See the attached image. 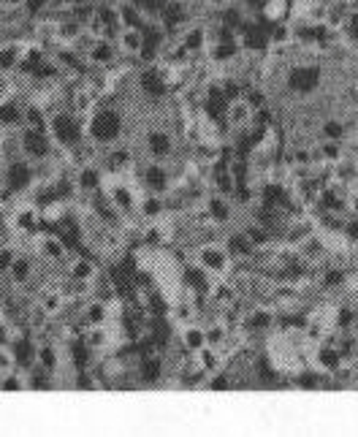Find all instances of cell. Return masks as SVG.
I'll return each mask as SVG.
<instances>
[{
	"label": "cell",
	"instance_id": "obj_34",
	"mask_svg": "<svg viewBox=\"0 0 358 437\" xmlns=\"http://www.w3.org/2000/svg\"><path fill=\"white\" fill-rule=\"evenodd\" d=\"M138 210H141L144 218H160L163 215V201L158 196H144L138 201Z\"/></svg>",
	"mask_w": 358,
	"mask_h": 437
},
{
	"label": "cell",
	"instance_id": "obj_2",
	"mask_svg": "<svg viewBox=\"0 0 358 437\" xmlns=\"http://www.w3.org/2000/svg\"><path fill=\"white\" fill-rule=\"evenodd\" d=\"M49 136L60 147L71 150V147H79V141H82V125L71 112H57L49 120Z\"/></svg>",
	"mask_w": 358,
	"mask_h": 437
},
{
	"label": "cell",
	"instance_id": "obj_40",
	"mask_svg": "<svg viewBox=\"0 0 358 437\" xmlns=\"http://www.w3.org/2000/svg\"><path fill=\"white\" fill-rule=\"evenodd\" d=\"M220 88H223V98L228 103H231V101H239V98L244 95V85H239L236 79H223Z\"/></svg>",
	"mask_w": 358,
	"mask_h": 437
},
{
	"label": "cell",
	"instance_id": "obj_43",
	"mask_svg": "<svg viewBox=\"0 0 358 437\" xmlns=\"http://www.w3.org/2000/svg\"><path fill=\"white\" fill-rule=\"evenodd\" d=\"M342 133H345L342 123H337V120H328V123H323V136H326L328 141H339V139H342Z\"/></svg>",
	"mask_w": 358,
	"mask_h": 437
},
{
	"label": "cell",
	"instance_id": "obj_20",
	"mask_svg": "<svg viewBox=\"0 0 358 437\" xmlns=\"http://www.w3.org/2000/svg\"><path fill=\"white\" fill-rule=\"evenodd\" d=\"M82 321H85V326H106V321H109V307L106 302H101V299H92L85 305L82 309Z\"/></svg>",
	"mask_w": 358,
	"mask_h": 437
},
{
	"label": "cell",
	"instance_id": "obj_39",
	"mask_svg": "<svg viewBox=\"0 0 358 437\" xmlns=\"http://www.w3.org/2000/svg\"><path fill=\"white\" fill-rule=\"evenodd\" d=\"M22 389H25V380L17 375V369L0 375V392H22Z\"/></svg>",
	"mask_w": 358,
	"mask_h": 437
},
{
	"label": "cell",
	"instance_id": "obj_13",
	"mask_svg": "<svg viewBox=\"0 0 358 437\" xmlns=\"http://www.w3.org/2000/svg\"><path fill=\"white\" fill-rule=\"evenodd\" d=\"M39 253L44 256L46 261L63 263L65 261V256H68V247L63 245V239H60L57 234H46V236L39 239Z\"/></svg>",
	"mask_w": 358,
	"mask_h": 437
},
{
	"label": "cell",
	"instance_id": "obj_21",
	"mask_svg": "<svg viewBox=\"0 0 358 437\" xmlns=\"http://www.w3.org/2000/svg\"><path fill=\"white\" fill-rule=\"evenodd\" d=\"M76 187L82 190V193H95V190H101L103 187V176L101 172L95 169V166H82L79 169V174H76Z\"/></svg>",
	"mask_w": 358,
	"mask_h": 437
},
{
	"label": "cell",
	"instance_id": "obj_12",
	"mask_svg": "<svg viewBox=\"0 0 358 437\" xmlns=\"http://www.w3.org/2000/svg\"><path fill=\"white\" fill-rule=\"evenodd\" d=\"M138 378L147 383V386H152V383H158L160 378H163V358L158 356V353H141V361H138Z\"/></svg>",
	"mask_w": 358,
	"mask_h": 437
},
{
	"label": "cell",
	"instance_id": "obj_1",
	"mask_svg": "<svg viewBox=\"0 0 358 437\" xmlns=\"http://www.w3.org/2000/svg\"><path fill=\"white\" fill-rule=\"evenodd\" d=\"M123 133V114L117 109H98L87 120V136L98 144H112Z\"/></svg>",
	"mask_w": 358,
	"mask_h": 437
},
{
	"label": "cell",
	"instance_id": "obj_26",
	"mask_svg": "<svg viewBox=\"0 0 358 437\" xmlns=\"http://www.w3.org/2000/svg\"><path fill=\"white\" fill-rule=\"evenodd\" d=\"M90 60H92L95 65L112 63V60H114V44H112L109 39H98L95 44L90 46Z\"/></svg>",
	"mask_w": 358,
	"mask_h": 437
},
{
	"label": "cell",
	"instance_id": "obj_15",
	"mask_svg": "<svg viewBox=\"0 0 358 437\" xmlns=\"http://www.w3.org/2000/svg\"><path fill=\"white\" fill-rule=\"evenodd\" d=\"M147 147H149V155H152V158L163 161V158L171 155V136L166 131H160V128H155V131L147 133Z\"/></svg>",
	"mask_w": 358,
	"mask_h": 437
},
{
	"label": "cell",
	"instance_id": "obj_37",
	"mask_svg": "<svg viewBox=\"0 0 358 437\" xmlns=\"http://www.w3.org/2000/svg\"><path fill=\"white\" fill-rule=\"evenodd\" d=\"M204 41H207V33H204V28H193L185 39H182V46L193 54V52H198V49H204Z\"/></svg>",
	"mask_w": 358,
	"mask_h": 437
},
{
	"label": "cell",
	"instance_id": "obj_14",
	"mask_svg": "<svg viewBox=\"0 0 358 437\" xmlns=\"http://www.w3.org/2000/svg\"><path fill=\"white\" fill-rule=\"evenodd\" d=\"M39 220H41V215H39L36 207H19L11 218V228L19 231V234H33L39 228Z\"/></svg>",
	"mask_w": 358,
	"mask_h": 437
},
{
	"label": "cell",
	"instance_id": "obj_47",
	"mask_svg": "<svg viewBox=\"0 0 358 437\" xmlns=\"http://www.w3.org/2000/svg\"><path fill=\"white\" fill-rule=\"evenodd\" d=\"M46 6H49V0H25V8H28V14H41Z\"/></svg>",
	"mask_w": 358,
	"mask_h": 437
},
{
	"label": "cell",
	"instance_id": "obj_29",
	"mask_svg": "<svg viewBox=\"0 0 358 437\" xmlns=\"http://www.w3.org/2000/svg\"><path fill=\"white\" fill-rule=\"evenodd\" d=\"M207 215L212 223H228L231 220V207L225 204L220 196H209L207 199Z\"/></svg>",
	"mask_w": 358,
	"mask_h": 437
},
{
	"label": "cell",
	"instance_id": "obj_54",
	"mask_svg": "<svg viewBox=\"0 0 358 437\" xmlns=\"http://www.w3.org/2000/svg\"><path fill=\"white\" fill-rule=\"evenodd\" d=\"M212 3H215V6H225V3H228V0H212Z\"/></svg>",
	"mask_w": 358,
	"mask_h": 437
},
{
	"label": "cell",
	"instance_id": "obj_30",
	"mask_svg": "<svg viewBox=\"0 0 358 437\" xmlns=\"http://www.w3.org/2000/svg\"><path fill=\"white\" fill-rule=\"evenodd\" d=\"M25 120V109H19L14 101H3L0 103V125L11 128V125H19Z\"/></svg>",
	"mask_w": 358,
	"mask_h": 437
},
{
	"label": "cell",
	"instance_id": "obj_51",
	"mask_svg": "<svg viewBox=\"0 0 358 437\" xmlns=\"http://www.w3.org/2000/svg\"><path fill=\"white\" fill-rule=\"evenodd\" d=\"M0 6L3 8H19V6H25V0H0Z\"/></svg>",
	"mask_w": 358,
	"mask_h": 437
},
{
	"label": "cell",
	"instance_id": "obj_52",
	"mask_svg": "<svg viewBox=\"0 0 358 437\" xmlns=\"http://www.w3.org/2000/svg\"><path fill=\"white\" fill-rule=\"evenodd\" d=\"M63 6H68V8H76V6H85V3H90V0H60Z\"/></svg>",
	"mask_w": 358,
	"mask_h": 437
},
{
	"label": "cell",
	"instance_id": "obj_48",
	"mask_svg": "<svg viewBox=\"0 0 358 437\" xmlns=\"http://www.w3.org/2000/svg\"><path fill=\"white\" fill-rule=\"evenodd\" d=\"M14 337H11V326L6 321H0V345H11Z\"/></svg>",
	"mask_w": 358,
	"mask_h": 437
},
{
	"label": "cell",
	"instance_id": "obj_3",
	"mask_svg": "<svg viewBox=\"0 0 358 437\" xmlns=\"http://www.w3.org/2000/svg\"><path fill=\"white\" fill-rule=\"evenodd\" d=\"M103 193L109 196V201L114 204V210H117V212H123V215H131V212L138 210V196L134 193V187H131V185H125V182H120L114 174H112V179L106 182Z\"/></svg>",
	"mask_w": 358,
	"mask_h": 437
},
{
	"label": "cell",
	"instance_id": "obj_28",
	"mask_svg": "<svg viewBox=\"0 0 358 437\" xmlns=\"http://www.w3.org/2000/svg\"><path fill=\"white\" fill-rule=\"evenodd\" d=\"M271 323H274V315L266 312V309H255V312H250V315L242 321V326H244L247 332H266Z\"/></svg>",
	"mask_w": 358,
	"mask_h": 437
},
{
	"label": "cell",
	"instance_id": "obj_22",
	"mask_svg": "<svg viewBox=\"0 0 358 437\" xmlns=\"http://www.w3.org/2000/svg\"><path fill=\"white\" fill-rule=\"evenodd\" d=\"M225 250H228L231 256H236V258H253V256H255V245L247 239V234H233V236H228Z\"/></svg>",
	"mask_w": 358,
	"mask_h": 437
},
{
	"label": "cell",
	"instance_id": "obj_44",
	"mask_svg": "<svg viewBox=\"0 0 358 437\" xmlns=\"http://www.w3.org/2000/svg\"><path fill=\"white\" fill-rule=\"evenodd\" d=\"M14 261H17V250L14 247H0V272H11Z\"/></svg>",
	"mask_w": 358,
	"mask_h": 437
},
{
	"label": "cell",
	"instance_id": "obj_42",
	"mask_svg": "<svg viewBox=\"0 0 358 437\" xmlns=\"http://www.w3.org/2000/svg\"><path fill=\"white\" fill-rule=\"evenodd\" d=\"M14 369H17L14 350H11V345H0V375H6V372H14Z\"/></svg>",
	"mask_w": 358,
	"mask_h": 437
},
{
	"label": "cell",
	"instance_id": "obj_25",
	"mask_svg": "<svg viewBox=\"0 0 358 437\" xmlns=\"http://www.w3.org/2000/svg\"><path fill=\"white\" fill-rule=\"evenodd\" d=\"M36 361H39V367L49 372V375H54L57 369H60V353L57 348L52 345V343H44V345H39V356H36Z\"/></svg>",
	"mask_w": 358,
	"mask_h": 437
},
{
	"label": "cell",
	"instance_id": "obj_17",
	"mask_svg": "<svg viewBox=\"0 0 358 437\" xmlns=\"http://www.w3.org/2000/svg\"><path fill=\"white\" fill-rule=\"evenodd\" d=\"M11 350H14V358H17V367H30L39 356V345L30 337H17L11 343Z\"/></svg>",
	"mask_w": 358,
	"mask_h": 437
},
{
	"label": "cell",
	"instance_id": "obj_35",
	"mask_svg": "<svg viewBox=\"0 0 358 437\" xmlns=\"http://www.w3.org/2000/svg\"><path fill=\"white\" fill-rule=\"evenodd\" d=\"M144 242L147 245H163V242H169V228L163 225V223H152L147 231H144Z\"/></svg>",
	"mask_w": 358,
	"mask_h": 437
},
{
	"label": "cell",
	"instance_id": "obj_16",
	"mask_svg": "<svg viewBox=\"0 0 358 437\" xmlns=\"http://www.w3.org/2000/svg\"><path fill=\"white\" fill-rule=\"evenodd\" d=\"M179 340H182V348L196 353V350L207 348V329L193 326V323H185L182 332H179Z\"/></svg>",
	"mask_w": 358,
	"mask_h": 437
},
{
	"label": "cell",
	"instance_id": "obj_7",
	"mask_svg": "<svg viewBox=\"0 0 358 437\" xmlns=\"http://www.w3.org/2000/svg\"><path fill=\"white\" fill-rule=\"evenodd\" d=\"M138 88L147 98H163L169 92V79H166V71L163 68H144L141 77H138Z\"/></svg>",
	"mask_w": 358,
	"mask_h": 437
},
{
	"label": "cell",
	"instance_id": "obj_38",
	"mask_svg": "<svg viewBox=\"0 0 358 437\" xmlns=\"http://www.w3.org/2000/svg\"><path fill=\"white\" fill-rule=\"evenodd\" d=\"M317 152H320L317 158H320L323 163H339V161H342V150H339V144H337V141H326Z\"/></svg>",
	"mask_w": 358,
	"mask_h": 437
},
{
	"label": "cell",
	"instance_id": "obj_41",
	"mask_svg": "<svg viewBox=\"0 0 358 437\" xmlns=\"http://www.w3.org/2000/svg\"><path fill=\"white\" fill-rule=\"evenodd\" d=\"M320 280H323V288H339V285L348 280V274H345L342 269H326Z\"/></svg>",
	"mask_w": 358,
	"mask_h": 437
},
{
	"label": "cell",
	"instance_id": "obj_23",
	"mask_svg": "<svg viewBox=\"0 0 358 437\" xmlns=\"http://www.w3.org/2000/svg\"><path fill=\"white\" fill-rule=\"evenodd\" d=\"M25 128H39V131H49V114L41 103H28L25 106Z\"/></svg>",
	"mask_w": 358,
	"mask_h": 437
},
{
	"label": "cell",
	"instance_id": "obj_19",
	"mask_svg": "<svg viewBox=\"0 0 358 437\" xmlns=\"http://www.w3.org/2000/svg\"><path fill=\"white\" fill-rule=\"evenodd\" d=\"M144 185H147L149 193H166L169 190V172L163 166H158V163L147 166L144 169Z\"/></svg>",
	"mask_w": 358,
	"mask_h": 437
},
{
	"label": "cell",
	"instance_id": "obj_8",
	"mask_svg": "<svg viewBox=\"0 0 358 437\" xmlns=\"http://www.w3.org/2000/svg\"><path fill=\"white\" fill-rule=\"evenodd\" d=\"M6 185L11 193H22L33 185V169L28 161H11L6 169Z\"/></svg>",
	"mask_w": 358,
	"mask_h": 437
},
{
	"label": "cell",
	"instance_id": "obj_31",
	"mask_svg": "<svg viewBox=\"0 0 358 437\" xmlns=\"http://www.w3.org/2000/svg\"><path fill=\"white\" fill-rule=\"evenodd\" d=\"M65 305V291H57V288H52V291H44L41 294V312L44 315H57L60 309Z\"/></svg>",
	"mask_w": 358,
	"mask_h": 437
},
{
	"label": "cell",
	"instance_id": "obj_49",
	"mask_svg": "<svg viewBox=\"0 0 358 437\" xmlns=\"http://www.w3.org/2000/svg\"><path fill=\"white\" fill-rule=\"evenodd\" d=\"M348 33H350V39L358 41V8L348 17Z\"/></svg>",
	"mask_w": 358,
	"mask_h": 437
},
{
	"label": "cell",
	"instance_id": "obj_11",
	"mask_svg": "<svg viewBox=\"0 0 358 437\" xmlns=\"http://www.w3.org/2000/svg\"><path fill=\"white\" fill-rule=\"evenodd\" d=\"M342 364H345V358L339 356V350H337L334 343H326V345H317V348H315V367H317L320 372L334 375V372L342 369Z\"/></svg>",
	"mask_w": 358,
	"mask_h": 437
},
{
	"label": "cell",
	"instance_id": "obj_4",
	"mask_svg": "<svg viewBox=\"0 0 358 437\" xmlns=\"http://www.w3.org/2000/svg\"><path fill=\"white\" fill-rule=\"evenodd\" d=\"M320 68L317 65H293L285 77V85L291 92H299V95H310L313 90H317L320 85Z\"/></svg>",
	"mask_w": 358,
	"mask_h": 437
},
{
	"label": "cell",
	"instance_id": "obj_50",
	"mask_svg": "<svg viewBox=\"0 0 358 437\" xmlns=\"http://www.w3.org/2000/svg\"><path fill=\"white\" fill-rule=\"evenodd\" d=\"M345 231H348V236H350V242H358V218L348 220V223H345Z\"/></svg>",
	"mask_w": 358,
	"mask_h": 437
},
{
	"label": "cell",
	"instance_id": "obj_6",
	"mask_svg": "<svg viewBox=\"0 0 358 437\" xmlns=\"http://www.w3.org/2000/svg\"><path fill=\"white\" fill-rule=\"evenodd\" d=\"M196 261L204 272H212V274H223L231 266V253L220 247V245H204L196 250Z\"/></svg>",
	"mask_w": 358,
	"mask_h": 437
},
{
	"label": "cell",
	"instance_id": "obj_9",
	"mask_svg": "<svg viewBox=\"0 0 358 437\" xmlns=\"http://www.w3.org/2000/svg\"><path fill=\"white\" fill-rule=\"evenodd\" d=\"M82 33H85V22H79L76 17H63V19H57V28H54V44L57 46L79 44Z\"/></svg>",
	"mask_w": 358,
	"mask_h": 437
},
{
	"label": "cell",
	"instance_id": "obj_18",
	"mask_svg": "<svg viewBox=\"0 0 358 437\" xmlns=\"http://www.w3.org/2000/svg\"><path fill=\"white\" fill-rule=\"evenodd\" d=\"M22 52H25V44H19V41H8V44L0 46V71L3 74L17 71L19 60H22Z\"/></svg>",
	"mask_w": 358,
	"mask_h": 437
},
{
	"label": "cell",
	"instance_id": "obj_45",
	"mask_svg": "<svg viewBox=\"0 0 358 437\" xmlns=\"http://www.w3.org/2000/svg\"><path fill=\"white\" fill-rule=\"evenodd\" d=\"M299 386H302V389H317V386H320V380H317V375H315V372H304V369H299Z\"/></svg>",
	"mask_w": 358,
	"mask_h": 437
},
{
	"label": "cell",
	"instance_id": "obj_5",
	"mask_svg": "<svg viewBox=\"0 0 358 437\" xmlns=\"http://www.w3.org/2000/svg\"><path fill=\"white\" fill-rule=\"evenodd\" d=\"M19 147L30 161H46L52 155V139L49 133L39 128H25L19 136Z\"/></svg>",
	"mask_w": 358,
	"mask_h": 437
},
{
	"label": "cell",
	"instance_id": "obj_53",
	"mask_svg": "<svg viewBox=\"0 0 358 437\" xmlns=\"http://www.w3.org/2000/svg\"><path fill=\"white\" fill-rule=\"evenodd\" d=\"M3 225H6V212L0 210V228H3Z\"/></svg>",
	"mask_w": 358,
	"mask_h": 437
},
{
	"label": "cell",
	"instance_id": "obj_32",
	"mask_svg": "<svg viewBox=\"0 0 358 437\" xmlns=\"http://www.w3.org/2000/svg\"><path fill=\"white\" fill-rule=\"evenodd\" d=\"M30 277H33V261L28 256H17V261L11 266V280L17 285H25Z\"/></svg>",
	"mask_w": 358,
	"mask_h": 437
},
{
	"label": "cell",
	"instance_id": "obj_46",
	"mask_svg": "<svg viewBox=\"0 0 358 437\" xmlns=\"http://www.w3.org/2000/svg\"><path fill=\"white\" fill-rule=\"evenodd\" d=\"M209 389H212V392H225V389H231V378L223 375V372H218V375L209 380Z\"/></svg>",
	"mask_w": 358,
	"mask_h": 437
},
{
	"label": "cell",
	"instance_id": "obj_10",
	"mask_svg": "<svg viewBox=\"0 0 358 437\" xmlns=\"http://www.w3.org/2000/svg\"><path fill=\"white\" fill-rule=\"evenodd\" d=\"M253 114H255V109H253L244 98H239V101H231V103H228L225 123H228L231 128H236V131H244V128L253 125Z\"/></svg>",
	"mask_w": 358,
	"mask_h": 437
},
{
	"label": "cell",
	"instance_id": "obj_27",
	"mask_svg": "<svg viewBox=\"0 0 358 437\" xmlns=\"http://www.w3.org/2000/svg\"><path fill=\"white\" fill-rule=\"evenodd\" d=\"M68 277H71V280H76V283H87V285H92L95 266H92L90 258H76V261L71 263V269H68Z\"/></svg>",
	"mask_w": 358,
	"mask_h": 437
},
{
	"label": "cell",
	"instance_id": "obj_24",
	"mask_svg": "<svg viewBox=\"0 0 358 437\" xmlns=\"http://www.w3.org/2000/svg\"><path fill=\"white\" fill-rule=\"evenodd\" d=\"M185 285L193 291V294H209V280H207V272L201 266H190L185 269Z\"/></svg>",
	"mask_w": 358,
	"mask_h": 437
},
{
	"label": "cell",
	"instance_id": "obj_36",
	"mask_svg": "<svg viewBox=\"0 0 358 437\" xmlns=\"http://www.w3.org/2000/svg\"><path fill=\"white\" fill-rule=\"evenodd\" d=\"M236 52H239V41H215V49H212V57L218 60V63H225V60H233L236 57Z\"/></svg>",
	"mask_w": 358,
	"mask_h": 437
},
{
	"label": "cell",
	"instance_id": "obj_33",
	"mask_svg": "<svg viewBox=\"0 0 358 437\" xmlns=\"http://www.w3.org/2000/svg\"><path fill=\"white\" fill-rule=\"evenodd\" d=\"M141 44H144L141 30H120V46H123L128 54H138Z\"/></svg>",
	"mask_w": 358,
	"mask_h": 437
}]
</instances>
